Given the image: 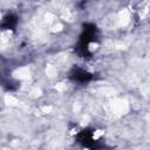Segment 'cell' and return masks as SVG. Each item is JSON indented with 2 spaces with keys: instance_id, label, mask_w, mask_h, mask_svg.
<instances>
[{
  "instance_id": "obj_1",
  "label": "cell",
  "mask_w": 150,
  "mask_h": 150,
  "mask_svg": "<svg viewBox=\"0 0 150 150\" xmlns=\"http://www.w3.org/2000/svg\"><path fill=\"white\" fill-rule=\"evenodd\" d=\"M96 36V27L93 23H86L83 25V32L80 36V41L77 45V50L82 56H89V45L94 41Z\"/></svg>"
},
{
  "instance_id": "obj_2",
  "label": "cell",
  "mask_w": 150,
  "mask_h": 150,
  "mask_svg": "<svg viewBox=\"0 0 150 150\" xmlns=\"http://www.w3.org/2000/svg\"><path fill=\"white\" fill-rule=\"evenodd\" d=\"M76 139L82 146H84L89 150H100L103 148V145L94 138V131L90 129L81 130L76 135Z\"/></svg>"
},
{
  "instance_id": "obj_3",
  "label": "cell",
  "mask_w": 150,
  "mask_h": 150,
  "mask_svg": "<svg viewBox=\"0 0 150 150\" xmlns=\"http://www.w3.org/2000/svg\"><path fill=\"white\" fill-rule=\"evenodd\" d=\"M70 79L74 80V81H76V82L84 83V82H88V81H90L93 79V74L88 73L87 70H84L82 68L75 67L70 71Z\"/></svg>"
},
{
  "instance_id": "obj_4",
  "label": "cell",
  "mask_w": 150,
  "mask_h": 150,
  "mask_svg": "<svg viewBox=\"0 0 150 150\" xmlns=\"http://www.w3.org/2000/svg\"><path fill=\"white\" fill-rule=\"evenodd\" d=\"M15 26H16V16L13 15V14L6 15L2 19V22L0 25V27L4 28V29H14Z\"/></svg>"
}]
</instances>
